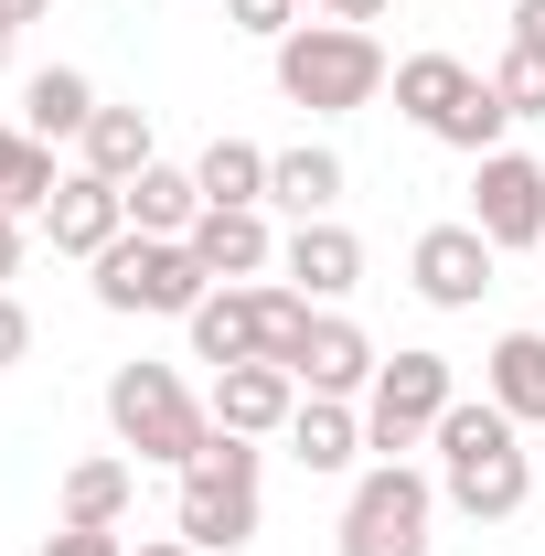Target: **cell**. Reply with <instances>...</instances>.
I'll use <instances>...</instances> for the list:
<instances>
[{"instance_id": "17", "label": "cell", "mask_w": 545, "mask_h": 556, "mask_svg": "<svg viewBox=\"0 0 545 556\" xmlns=\"http://www.w3.org/2000/svg\"><path fill=\"white\" fill-rule=\"evenodd\" d=\"M129 492H139V460L97 450V460H75V471H65V492H54V525H86V535H118V525H129Z\"/></svg>"}, {"instance_id": "20", "label": "cell", "mask_w": 545, "mask_h": 556, "mask_svg": "<svg viewBox=\"0 0 545 556\" xmlns=\"http://www.w3.org/2000/svg\"><path fill=\"white\" fill-rule=\"evenodd\" d=\"M268 204L278 214H332L342 204V150H321V139H300V150H268Z\"/></svg>"}, {"instance_id": "7", "label": "cell", "mask_w": 545, "mask_h": 556, "mask_svg": "<svg viewBox=\"0 0 545 556\" xmlns=\"http://www.w3.org/2000/svg\"><path fill=\"white\" fill-rule=\"evenodd\" d=\"M257 514H268V503H257V439H225V428H214V450L182 471V514H172L182 546L236 556L246 535H257Z\"/></svg>"}, {"instance_id": "34", "label": "cell", "mask_w": 545, "mask_h": 556, "mask_svg": "<svg viewBox=\"0 0 545 556\" xmlns=\"http://www.w3.org/2000/svg\"><path fill=\"white\" fill-rule=\"evenodd\" d=\"M0 65H11V22H0Z\"/></svg>"}, {"instance_id": "13", "label": "cell", "mask_w": 545, "mask_h": 556, "mask_svg": "<svg viewBox=\"0 0 545 556\" xmlns=\"http://www.w3.org/2000/svg\"><path fill=\"white\" fill-rule=\"evenodd\" d=\"M375 364H385V353L364 343V321H342V311H310V332L289 343L300 396H364V386H375Z\"/></svg>"}, {"instance_id": "16", "label": "cell", "mask_w": 545, "mask_h": 556, "mask_svg": "<svg viewBox=\"0 0 545 556\" xmlns=\"http://www.w3.org/2000/svg\"><path fill=\"white\" fill-rule=\"evenodd\" d=\"M278 439H289V460H300L310 482H321V471H353V460H364V407H353V396H300V417H289Z\"/></svg>"}, {"instance_id": "2", "label": "cell", "mask_w": 545, "mask_h": 556, "mask_svg": "<svg viewBox=\"0 0 545 556\" xmlns=\"http://www.w3.org/2000/svg\"><path fill=\"white\" fill-rule=\"evenodd\" d=\"M385 75H396V65H385V43H375L364 22H300V33H278V97L310 108V118L375 108Z\"/></svg>"}, {"instance_id": "5", "label": "cell", "mask_w": 545, "mask_h": 556, "mask_svg": "<svg viewBox=\"0 0 545 556\" xmlns=\"http://www.w3.org/2000/svg\"><path fill=\"white\" fill-rule=\"evenodd\" d=\"M97 300L107 311H150V321H193L214 300V278H204V257L182 247V236H118L107 257H97Z\"/></svg>"}, {"instance_id": "35", "label": "cell", "mask_w": 545, "mask_h": 556, "mask_svg": "<svg viewBox=\"0 0 545 556\" xmlns=\"http://www.w3.org/2000/svg\"><path fill=\"white\" fill-rule=\"evenodd\" d=\"M503 11H514V0H503Z\"/></svg>"}, {"instance_id": "30", "label": "cell", "mask_w": 545, "mask_h": 556, "mask_svg": "<svg viewBox=\"0 0 545 556\" xmlns=\"http://www.w3.org/2000/svg\"><path fill=\"white\" fill-rule=\"evenodd\" d=\"M22 278V214H0V289Z\"/></svg>"}, {"instance_id": "28", "label": "cell", "mask_w": 545, "mask_h": 556, "mask_svg": "<svg viewBox=\"0 0 545 556\" xmlns=\"http://www.w3.org/2000/svg\"><path fill=\"white\" fill-rule=\"evenodd\" d=\"M43 556H129V546H118V535H86V525H54Z\"/></svg>"}, {"instance_id": "21", "label": "cell", "mask_w": 545, "mask_h": 556, "mask_svg": "<svg viewBox=\"0 0 545 556\" xmlns=\"http://www.w3.org/2000/svg\"><path fill=\"white\" fill-rule=\"evenodd\" d=\"M97 108H107V97H97L86 65H43L33 86H22V129H33V139H86Z\"/></svg>"}, {"instance_id": "25", "label": "cell", "mask_w": 545, "mask_h": 556, "mask_svg": "<svg viewBox=\"0 0 545 556\" xmlns=\"http://www.w3.org/2000/svg\"><path fill=\"white\" fill-rule=\"evenodd\" d=\"M492 97H503L514 118H545V54H524V43H503V65H492Z\"/></svg>"}, {"instance_id": "32", "label": "cell", "mask_w": 545, "mask_h": 556, "mask_svg": "<svg viewBox=\"0 0 545 556\" xmlns=\"http://www.w3.org/2000/svg\"><path fill=\"white\" fill-rule=\"evenodd\" d=\"M0 22H11V33H22V22H43V0H0Z\"/></svg>"}, {"instance_id": "12", "label": "cell", "mask_w": 545, "mask_h": 556, "mask_svg": "<svg viewBox=\"0 0 545 556\" xmlns=\"http://www.w3.org/2000/svg\"><path fill=\"white\" fill-rule=\"evenodd\" d=\"M43 236H54V257H86V268H97V257L129 236V193L97 182V172H65L54 204H43Z\"/></svg>"}, {"instance_id": "22", "label": "cell", "mask_w": 545, "mask_h": 556, "mask_svg": "<svg viewBox=\"0 0 545 556\" xmlns=\"http://www.w3.org/2000/svg\"><path fill=\"white\" fill-rule=\"evenodd\" d=\"M54 182H65V172H54V139H33L11 118V129H0V214H43Z\"/></svg>"}, {"instance_id": "10", "label": "cell", "mask_w": 545, "mask_h": 556, "mask_svg": "<svg viewBox=\"0 0 545 556\" xmlns=\"http://www.w3.org/2000/svg\"><path fill=\"white\" fill-rule=\"evenodd\" d=\"M492 268H503V247L481 236L471 214H460V225H428V236L407 247V289L428 300V311H471L481 289H492Z\"/></svg>"}, {"instance_id": "11", "label": "cell", "mask_w": 545, "mask_h": 556, "mask_svg": "<svg viewBox=\"0 0 545 556\" xmlns=\"http://www.w3.org/2000/svg\"><path fill=\"white\" fill-rule=\"evenodd\" d=\"M193 257H204L214 289H246V278L278 268V236H268V204H204L193 214V236H182Z\"/></svg>"}, {"instance_id": "3", "label": "cell", "mask_w": 545, "mask_h": 556, "mask_svg": "<svg viewBox=\"0 0 545 556\" xmlns=\"http://www.w3.org/2000/svg\"><path fill=\"white\" fill-rule=\"evenodd\" d=\"M107 428L129 460H161V471H193L214 450V407L182 386V364H118L107 375Z\"/></svg>"}, {"instance_id": "1", "label": "cell", "mask_w": 545, "mask_h": 556, "mask_svg": "<svg viewBox=\"0 0 545 556\" xmlns=\"http://www.w3.org/2000/svg\"><path fill=\"white\" fill-rule=\"evenodd\" d=\"M439 503H460L471 525H514L535 503V460H524V428L492 407V396H460L439 417Z\"/></svg>"}, {"instance_id": "23", "label": "cell", "mask_w": 545, "mask_h": 556, "mask_svg": "<svg viewBox=\"0 0 545 556\" xmlns=\"http://www.w3.org/2000/svg\"><path fill=\"white\" fill-rule=\"evenodd\" d=\"M193 214H204V182L172 172V161H150V172L129 182V225L139 236H193Z\"/></svg>"}, {"instance_id": "14", "label": "cell", "mask_w": 545, "mask_h": 556, "mask_svg": "<svg viewBox=\"0 0 545 556\" xmlns=\"http://www.w3.org/2000/svg\"><path fill=\"white\" fill-rule=\"evenodd\" d=\"M204 407H214L225 439H278V428L300 417V375H289V364H225Z\"/></svg>"}, {"instance_id": "6", "label": "cell", "mask_w": 545, "mask_h": 556, "mask_svg": "<svg viewBox=\"0 0 545 556\" xmlns=\"http://www.w3.org/2000/svg\"><path fill=\"white\" fill-rule=\"evenodd\" d=\"M460 407V375H449V353H385L375 364V386H364V450H385V460H407L417 439H439V417Z\"/></svg>"}, {"instance_id": "19", "label": "cell", "mask_w": 545, "mask_h": 556, "mask_svg": "<svg viewBox=\"0 0 545 556\" xmlns=\"http://www.w3.org/2000/svg\"><path fill=\"white\" fill-rule=\"evenodd\" d=\"M75 150H86L75 172H97V182H118V193H129L139 172L161 161V150H150V108H97V118H86V139H75Z\"/></svg>"}, {"instance_id": "33", "label": "cell", "mask_w": 545, "mask_h": 556, "mask_svg": "<svg viewBox=\"0 0 545 556\" xmlns=\"http://www.w3.org/2000/svg\"><path fill=\"white\" fill-rule=\"evenodd\" d=\"M139 556H204V546H182V535H150V546H139Z\"/></svg>"}, {"instance_id": "18", "label": "cell", "mask_w": 545, "mask_h": 556, "mask_svg": "<svg viewBox=\"0 0 545 556\" xmlns=\"http://www.w3.org/2000/svg\"><path fill=\"white\" fill-rule=\"evenodd\" d=\"M481 396L514 417V428H545V332H503L481 353Z\"/></svg>"}, {"instance_id": "4", "label": "cell", "mask_w": 545, "mask_h": 556, "mask_svg": "<svg viewBox=\"0 0 545 556\" xmlns=\"http://www.w3.org/2000/svg\"><path fill=\"white\" fill-rule=\"evenodd\" d=\"M396 86V108H407L428 139H449V150H503V129H514V108L492 97V75H471L460 54H407V65L385 75Z\"/></svg>"}, {"instance_id": "15", "label": "cell", "mask_w": 545, "mask_h": 556, "mask_svg": "<svg viewBox=\"0 0 545 556\" xmlns=\"http://www.w3.org/2000/svg\"><path fill=\"white\" fill-rule=\"evenodd\" d=\"M278 268H289V289H300V300H321V311H332V300H353V289H364V236H353V225H332V214H310V225L278 247Z\"/></svg>"}, {"instance_id": "31", "label": "cell", "mask_w": 545, "mask_h": 556, "mask_svg": "<svg viewBox=\"0 0 545 556\" xmlns=\"http://www.w3.org/2000/svg\"><path fill=\"white\" fill-rule=\"evenodd\" d=\"M310 11H321V22H375L385 0H310Z\"/></svg>"}, {"instance_id": "29", "label": "cell", "mask_w": 545, "mask_h": 556, "mask_svg": "<svg viewBox=\"0 0 545 556\" xmlns=\"http://www.w3.org/2000/svg\"><path fill=\"white\" fill-rule=\"evenodd\" d=\"M514 43H524V54H545V0H514Z\"/></svg>"}, {"instance_id": "26", "label": "cell", "mask_w": 545, "mask_h": 556, "mask_svg": "<svg viewBox=\"0 0 545 556\" xmlns=\"http://www.w3.org/2000/svg\"><path fill=\"white\" fill-rule=\"evenodd\" d=\"M300 11H310V0H225V22H236V33H257V43L300 33Z\"/></svg>"}, {"instance_id": "9", "label": "cell", "mask_w": 545, "mask_h": 556, "mask_svg": "<svg viewBox=\"0 0 545 556\" xmlns=\"http://www.w3.org/2000/svg\"><path fill=\"white\" fill-rule=\"evenodd\" d=\"M471 225L514 257V247H545V161L535 150H481L471 161Z\"/></svg>"}, {"instance_id": "24", "label": "cell", "mask_w": 545, "mask_h": 556, "mask_svg": "<svg viewBox=\"0 0 545 556\" xmlns=\"http://www.w3.org/2000/svg\"><path fill=\"white\" fill-rule=\"evenodd\" d=\"M193 182H204V204H268V150L257 139H214L193 161Z\"/></svg>"}, {"instance_id": "27", "label": "cell", "mask_w": 545, "mask_h": 556, "mask_svg": "<svg viewBox=\"0 0 545 556\" xmlns=\"http://www.w3.org/2000/svg\"><path fill=\"white\" fill-rule=\"evenodd\" d=\"M22 353H33V311H22V300H11V289H0V375H11V364H22Z\"/></svg>"}, {"instance_id": "8", "label": "cell", "mask_w": 545, "mask_h": 556, "mask_svg": "<svg viewBox=\"0 0 545 556\" xmlns=\"http://www.w3.org/2000/svg\"><path fill=\"white\" fill-rule=\"evenodd\" d=\"M428 525H439V482L417 460H375L342 503V556H428L439 546Z\"/></svg>"}]
</instances>
